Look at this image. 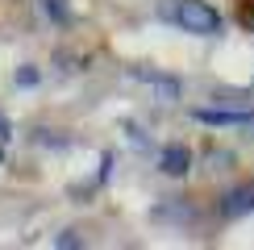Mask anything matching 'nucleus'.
<instances>
[{
	"label": "nucleus",
	"mask_w": 254,
	"mask_h": 250,
	"mask_svg": "<svg viewBox=\"0 0 254 250\" xmlns=\"http://www.w3.org/2000/svg\"><path fill=\"white\" fill-rule=\"evenodd\" d=\"M17 83H21V88H25V83H38V71H29V67H21V71H17Z\"/></svg>",
	"instance_id": "0eeeda50"
},
{
	"label": "nucleus",
	"mask_w": 254,
	"mask_h": 250,
	"mask_svg": "<svg viewBox=\"0 0 254 250\" xmlns=\"http://www.w3.org/2000/svg\"><path fill=\"white\" fill-rule=\"evenodd\" d=\"M0 167H4V150H0Z\"/></svg>",
	"instance_id": "9d476101"
},
{
	"label": "nucleus",
	"mask_w": 254,
	"mask_h": 250,
	"mask_svg": "<svg viewBox=\"0 0 254 250\" xmlns=\"http://www.w3.org/2000/svg\"><path fill=\"white\" fill-rule=\"evenodd\" d=\"M192 117L204 125H217V129H246V125H254V113H242V109H196Z\"/></svg>",
	"instance_id": "f03ea898"
},
{
	"label": "nucleus",
	"mask_w": 254,
	"mask_h": 250,
	"mask_svg": "<svg viewBox=\"0 0 254 250\" xmlns=\"http://www.w3.org/2000/svg\"><path fill=\"white\" fill-rule=\"evenodd\" d=\"M158 167H163L167 175H184V171H192V150H188V146H179V142L163 146V154H158Z\"/></svg>",
	"instance_id": "20e7f679"
},
{
	"label": "nucleus",
	"mask_w": 254,
	"mask_h": 250,
	"mask_svg": "<svg viewBox=\"0 0 254 250\" xmlns=\"http://www.w3.org/2000/svg\"><path fill=\"white\" fill-rule=\"evenodd\" d=\"M133 75H137V79H142V83H146V88H154V92H163V96H167V100H179V83H175L171 75H154V71H146V67H137V71H133Z\"/></svg>",
	"instance_id": "39448f33"
},
{
	"label": "nucleus",
	"mask_w": 254,
	"mask_h": 250,
	"mask_svg": "<svg viewBox=\"0 0 254 250\" xmlns=\"http://www.w3.org/2000/svg\"><path fill=\"white\" fill-rule=\"evenodd\" d=\"M171 21L179 29H188V34H200V38H217L221 34V13L213 4H204V0H171Z\"/></svg>",
	"instance_id": "f257e3e1"
},
{
	"label": "nucleus",
	"mask_w": 254,
	"mask_h": 250,
	"mask_svg": "<svg viewBox=\"0 0 254 250\" xmlns=\"http://www.w3.org/2000/svg\"><path fill=\"white\" fill-rule=\"evenodd\" d=\"M254 213V184H242L234 192H225V200H221V217L225 221H238V217Z\"/></svg>",
	"instance_id": "7ed1b4c3"
},
{
	"label": "nucleus",
	"mask_w": 254,
	"mask_h": 250,
	"mask_svg": "<svg viewBox=\"0 0 254 250\" xmlns=\"http://www.w3.org/2000/svg\"><path fill=\"white\" fill-rule=\"evenodd\" d=\"M8 133H13V129H8V121H4V113H0V138H8Z\"/></svg>",
	"instance_id": "6e6552de"
},
{
	"label": "nucleus",
	"mask_w": 254,
	"mask_h": 250,
	"mask_svg": "<svg viewBox=\"0 0 254 250\" xmlns=\"http://www.w3.org/2000/svg\"><path fill=\"white\" fill-rule=\"evenodd\" d=\"M246 25H254V4H246Z\"/></svg>",
	"instance_id": "1a4fd4ad"
},
{
	"label": "nucleus",
	"mask_w": 254,
	"mask_h": 250,
	"mask_svg": "<svg viewBox=\"0 0 254 250\" xmlns=\"http://www.w3.org/2000/svg\"><path fill=\"white\" fill-rule=\"evenodd\" d=\"M42 8L50 13V21H63V25L71 21V8H67V0H42Z\"/></svg>",
	"instance_id": "423d86ee"
}]
</instances>
